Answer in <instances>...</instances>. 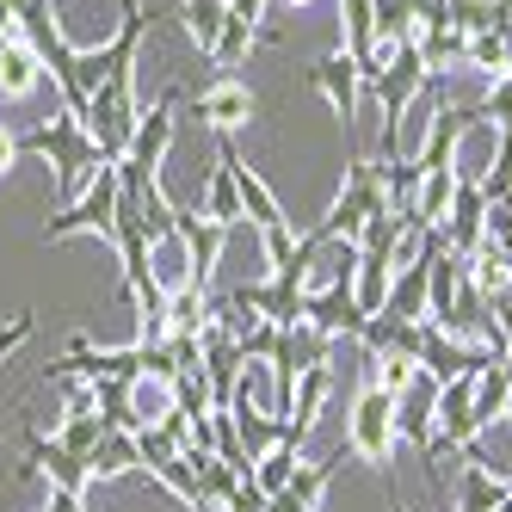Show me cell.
I'll list each match as a JSON object with an SVG mask.
<instances>
[{
  "mask_svg": "<svg viewBox=\"0 0 512 512\" xmlns=\"http://www.w3.org/2000/svg\"><path fill=\"white\" fill-rule=\"evenodd\" d=\"M290 7H309V0H290Z\"/></svg>",
  "mask_w": 512,
  "mask_h": 512,
  "instance_id": "cell-35",
  "label": "cell"
},
{
  "mask_svg": "<svg viewBox=\"0 0 512 512\" xmlns=\"http://www.w3.org/2000/svg\"><path fill=\"white\" fill-rule=\"evenodd\" d=\"M482 118L500 124V130H512V75H500V81L482 93Z\"/></svg>",
  "mask_w": 512,
  "mask_h": 512,
  "instance_id": "cell-28",
  "label": "cell"
},
{
  "mask_svg": "<svg viewBox=\"0 0 512 512\" xmlns=\"http://www.w3.org/2000/svg\"><path fill=\"white\" fill-rule=\"evenodd\" d=\"M389 210V198H383V161H352L346 167V186H340V198H334V210L321 216V223H309L321 241H358L364 235V223L371 216H383Z\"/></svg>",
  "mask_w": 512,
  "mask_h": 512,
  "instance_id": "cell-2",
  "label": "cell"
},
{
  "mask_svg": "<svg viewBox=\"0 0 512 512\" xmlns=\"http://www.w3.org/2000/svg\"><path fill=\"white\" fill-rule=\"evenodd\" d=\"M173 235L186 241V260H192V290H210V272H216V260H223V241H229V229L223 223H210L204 210H173Z\"/></svg>",
  "mask_w": 512,
  "mask_h": 512,
  "instance_id": "cell-7",
  "label": "cell"
},
{
  "mask_svg": "<svg viewBox=\"0 0 512 512\" xmlns=\"http://www.w3.org/2000/svg\"><path fill=\"white\" fill-rule=\"evenodd\" d=\"M414 50H420V62H426V75H451V68L469 62V38H463L457 25H426L420 38H414Z\"/></svg>",
  "mask_w": 512,
  "mask_h": 512,
  "instance_id": "cell-16",
  "label": "cell"
},
{
  "mask_svg": "<svg viewBox=\"0 0 512 512\" xmlns=\"http://www.w3.org/2000/svg\"><path fill=\"white\" fill-rule=\"evenodd\" d=\"M253 112H260V99H253V87L235 81V75H216V81L192 99V118H198V130H210V136H235Z\"/></svg>",
  "mask_w": 512,
  "mask_h": 512,
  "instance_id": "cell-6",
  "label": "cell"
},
{
  "mask_svg": "<svg viewBox=\"0 0 512 512\" xmlns=\"http://www.w3.org/2000/svg\"><path fill=\"white\" fill-rule=\"evenodd\" d=\"M13 31H19V25H13V13H7V7H0V44H7V38H13Z\"/></svg>",
  "mask_w": 512,
  "mask_h": 512,
  "instance_id": "cell-32",
  "label": "cell"
},
{
  "mask_svg": "<svg viewBox=\"0 0 512 512\" xmlns=\"http://www.w3.org/2000/svg\"><path fill=\"white\" fill-rule=\"evenodd\" d=\"M500 297H506V303H512V278H506V290H500Z\"/></svg>",
  "mask_w": 512,
  "mask_h": 512,
  "instance_id": "cell-33",
  "label": "cell"
},
{
  "mask_svg": "<svg viewBox=\"0 0 512 512\" xmlns=\"http://www.w3.org/2000/svg\"><path fill=\"white\" fill-rule=\"evenodd\" d=\"M112 223H118V161H105L93 179H87V192L75 204H62L50 223H44V241H68V235H99V241H112Z\"/></svg>",
  "mask_w": 512,
  "mask_h": 512,
  "instance_id": "cell-4",
  "label": "cell"
},
{
  "mask_svg": "<svg viewBox=\"0 0 512 512\" xmlns=\"http://www.w3.org/2000/svg\"><path fill=\"white\" fill-rule=\"evenodd\" d=\"M19 161H25V142H19L13 130H0V179H7V173H13Z\"/></svg>",
  "mask_w": 512,
  "mask_h": 512,
  "instance_id": "cell-29",
  "label": "cell"
},
{
  "mask_svg": "<svg viewBox=\"0 0 512 512\" xmlns=\"http://www.w3.org/2000/svg\"><path fill=\"white\" fill-rule=\"evenodd\" d=\"M25 457H31V469H38V475H50V488H62V494H87L93 488L87 457L62 451L56 438H44V432H25Z\"/></svg>",
  "mask_w": 512,
  "mask_h": 512,
  "instance_id": "cell-11",
  "label": "cell"
},
{
  "mask_svg": "<svg viewBox=\"0 0 512 512\" xmlns=\"http://www.w3.org/2000/svg\"><path fill=\"white\" fill-rule=\"evenodd\" d=\"M463 68H475V75L500 81V75H506V38H500V31H475V38H469V62H463Z\"/></svg>",
  "mask_w": 512,
  "mask_h": 512,
  "instance_id": "cell-27",
  "label": "cell"
},
{
  "mask_svg": "<svg viewBox=\"0 0 512 512\" xmlns=\"http://www.w3.org/2000/svg\"><path fill=\"white\" fill-rule=\"evenodd\" d=\"M395 395L377 383V377H364V389L352 395V414H346V451L358 463H389L395 457Z\"/></svg>",
  "mask_w": 512,
  "mask_h": 512,
  "instance_id": "cell-3",
  "label": "cell"
},
{
  "mask_svg": "<svg viewBox=\"0 0 512 512\" xmlns=\"http://www.w3.org/2000/svg\"><path fill=\"white\" fill-rule=\"evenodd\" d=\"M173 414H186V420L210 414V377H204V364H198V371H179V377H173Z\"/></svg>",
  "mask_w": 512,
  "mask_h": 512,
  "instance_id": "cell-26",
  "label": "cell"
},
{
  "mask_svg": "<svg viewBox=\"0 0 512 512\" xmlns=\"http://www.w3.org/2000/svg\"><path fill=\"white\" fill-rule=\"evenodd\" d=\"M512 500V475H500L482 451H463V482H457V512H500Z\"/></svg>",
  "mask_w": 512,
  "mask_h": 512,
  "instance_id": "cell-10",
  "label": "cell"
},
{
  "mask_svg": "<svg viewBox=\"0 0 512 512\" xmlns=\"http://www.w3.org/2000/svg\"><path fill=\"white\" fill-rule=\"evenodd\" d=\"M309 87H315L327 105H334V118H340L346 142H358V99H364V75H358V62H352L346 50L321 56V62L309 68Z\"/></svg>",
  "mask_w": 512,
  "mask_h": 512,
  "instance_id": "cell-5",
  "label": "cell"
},
{
  "mask_svg": "<svg viewBox=\"0 0 512 512\" xmlns=\"http://www.w3.org/2000/svg\"><path fill=\"white\" fill-rule=\"evenodd\" d=\"M81 500H87V494H62V488H50V506H44V512H87Z\"/></svg>",
  "mask_w": 512,
  "mask_h": 512,
  "instance_id": "cell-31",
  "label": "cell"
},
{
  "mask_svg": "<svg viewBox=\"0 0 512 512\" xmlns=\"http://www.w3.org/2000/svg\"><path fill=\"white\" fill-rule=\"evenodd\" d=\"M87 469H93V482H112V475L136 469V432H105L87 457Z\"/></svg>",
  "mask_w": 512,
  "mask_h": 512,
  "instance_id": "cell-23",
  "label": "cell"
},
{
  "mask_svg": "<svg viewBox=\"0 0 512 512\" xmlns=\"http://www.w3.org/2000/svg\"><path fill=\"white\" fill-rule=\"evenodd\" d=\"M229 420H235V438H241V451H247V457H266L272 445H284V420H278V414H266L247 389L229 401Z\"/></svg>",
  "mask_w": 512,
  "mask_h": 512,
  "instance_id": "cell-12",
  "label": "cell"
},
{
  "mask_svg": "<svg viewBox=\"0 0 512 512\" xmlns=\"http://www.w3.org/2000/svg\"><path fill=\"white\" fill-rule=\"evenodd\" d=\"M204 216H210V223H223V229L247 223V210H241V192H235V173H229V161H223V155H216V173H210V198H204Z\"/></svg>",
  "mask_w": 512,
  "mask_h": 512,
  "instance_id": "cell-22",
  "label": "cell"
},
{
  "mask_svg": "<svg viewBox=\"0 0 512 512\" xmlns=\"http://www.w3.org/2000/svg\"><path fill=\"white\" fill-rule=\"evenodd\" d=\"M253 38H260V25H247V19H235V13H229V19H223V31H216V44H210V62L229 75V68H241V62H247Z\"/></svg>",
  "mask_w": 512,
  "mask_h": 512,
  "instance_id": "cell-24",
  "label": "cell"
},
{
  "mask_svg": "<svg viewBox=\"0 0 512 512\" xmlns=\"http://www.w3.org/2000/svg\"><path fill=\"white\" fill-rule=\"evenodd\" d=\"M383 315H395V321H426V247H420V260H414V266H401V272H395Z\"/></svg>",
  "mask_w": 512,
  "mask_h": 512,
  "instance_id": "cell-17",
  "label": "cell"
},
{
  "mask_svg": "<svg viewBox=\"0 0 512 512\" xmlns=\"http://www.w3.org/2000/svg\"><path fill=\"white\" fill-rule=\"evenodd\" d=\"M297 469H303V451L297 445H272L266 457H253V488L272 500V494H284L290 482H297Z\"/></svg>",
  "mask_w": 512,
  "mask_h": 512,
  "instance_id": "cell-19",
  "label": "cell"
},
{
  "mask_svg": "<svg viewBox=\"0 0 512 512\" xmlns=\"http://www.w3.org/2000/svg\"><path fill=\"white\" fill-rule=\"evenodd\" d=\"M223 19H229V0H179V25H186V38L210 56V44H216V31H223Z\"/></svg>",
  "mask_w": 512,
  "mask_h": 512,
  "instance_id": "cell-21",
  "label": "cell"
},
{
  "mask_svg": "<svg viewBox=\"0 0 512 512\" xmlns=\"http://www.w3.org/2000/svg\"><path fill=\"white\" fill-rule=\"evenodd\" d=\"M50 438H56L62 451H75V457H93V445L105 438V426H99V414H56Z\"/></svg>",
  "mask_w": 512,
  "mask_h": 512,
  "instance_id": "cell-25",
  "label": "cell"
},
{
  "mask_svg": "<svg viewBox=\"0 0 512 512\" xmlns=\"http://www.w3.org/2000/svg\"><path fill=\"white\" fill-rule=\"evenodd\" d=\"M506 395H512V364H488L482 377H475V420H482V432L494 426V420H506Z\"/></svg>",
  "mask_w": 512,
  "mask_h": 512,
  "instance_id": "cell-20",
  "label": "cell"
},
{
  "mask_svg": "<svg viewBox=\"0 0 512 512\" xmlns=\"http://www.w3.org/2000/svg\"><path fill=\"white\" fill-rule=\"evenodd\" d=\"M44 87V62H38V50H31L19 31L7 44H0V93L7 99H25V93H38Z\"/></svg>",
  "mask_w": 512,
  "mask_h": 512,
  "instance_id": "cell-15",
  "label": "cell"
},
{
  "mask_svg": "<svg viewBox=\"0 0 512 512\" xmlns=\"http://www.w3.org/2000/svg\"><path fill=\"white\" fill-rule=\"evenodd\" d=\"M340 463H346V451H340V457H327V463H303V469H297V482H290L284 494H272V500H266V512H315V506H321V494L334 488Z\"/></svg>",
  "mask_w": 512,
  "mask_h": 512,
  "instance_id": "cell-14",
  "label": "cell"
},
{
  "mask_svg": "<svg viewBox=\"0 0 512 512\" xmlns=\"http://www.w3.org/2000/svg\"><path fill=\"white\" fill-rule=\"evenodd\" d=\"M506 426H512V395H506Z\"/></svg>",
  "mask_w": 512,
  "mask_h": 512,
  "instance_id": "cell-34",
  "label": "cell"
},
{
  "mask_svg": "<svg viewBox=\"0 0 512 512\" xmlns=\"http://www.w3.org/2000/svg\"><path fill=\"white\" fill-rule=\"evenodd\" d=\"M389 284H395V253L389 247H358V272H352V297L364 315H383L389 303Z\"/></svg>",
  "mask_w": 512,
  "mask_h": 512,
  "instance_id": "cell-13",
  "label": "cell"
},
{
  "mask_svg": "<svg viewBox=\"0 0 512 512\" xmlns=\"http://www.w3.org/2000/svg\"><path fill=\"white\" fill-rule=\"evenodd\" d=\"M229 13L247 19V25H260V19H266V0H229Z\"/></svg>",
  "mask_w": 512,
  "mask_h": 512,
  "instance_id": "cell-30",
  "label": "cell"
},
{
  "mask_svg": "<svg viewBox=\"0 0 512 512\" xmlns=\"http://www.w3.org/2000/svg\"><path fill=\"white\" fill-rule=\"evenodd\" d=\"M377 44H414L420 38V0H371Z\"/></svg>",
  "mask_w": 512,
  "mask_h": 512,
  "instance_id": "cell-18",
  "label": "cell"
},
{
  "mask_svg": "<svg viewBox=\"0 0 512 512\" xmlns=\"http://www.w3.org/2000/svg\"><path fill=\"white\" fill-rule=\"evenodd\" d=\"M438 235H445V247L463 253V260L482 247V235H488V198H482V186H475V179H463V186H457V198H451V210H445V223H438Z\"/></svg>",
  "mask_w": 512,
  "mask_h": 512,
  "instance_id": "cell-9",
  "label": "cell"
},
{
  "mask_svg": "<svg viewBox=\"0 0 512 512\" xmlns=\"http://www.w3.org/2000/svg\"><path fill=\"white\" fill-rule=\"evenodd\" d=\"M303 321H309V327H321L327 340H340V334H346V340H358L371 315L358 309L352 284H321V290H309V309H303Z\"/></svg>",
  "mask_w": 512,
  "mask_h": 512,
  "instance_id": "cell-8",
  "label": "cell"
},
{
  "mask_svg": "<svg viewBox=\"0 0 512 512\" xmlns=\"http://www.w3.org/2000/svg\"><path fill=\"white\" fill-rule=\"evenodd\" d=\"M19 142H25V155H44V161H50L56 210H62V204H75V198L87 192V179L105 167V149L93 142V130H87L75 112H56L44 130H31V136H19Z\"/></svg>",
  "mask_w": 512,
  "mask_h": 512,
  "instance_id": "cell-1",
  "label": "cell"
}]
</instances>
